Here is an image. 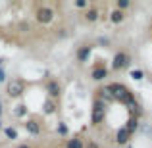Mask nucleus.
<instances>
[{
    "label": "nucleus",
    "mask_w": 152,
    "mask_h": 148,
    "mask_svg": "<svg viewBox=\"0 0 152 148\" xmlns=\"http://www.w3.org/2000/svg\"><path fill=\"white\" fill-rule=\"evenodd\" d=\"M27 90V83L21 77H14L10 81H6V94L10 98H21Z\"/></svg>",
    "instance_id": "nucleus-1"
},
{
    "label": "nucleus",
    "mask_w": 152,
    "mask_h": 148,
    "mask_svg": "<svg viewBox=\"0 0 152 148\" xmlns=\"http://www.w3.org/2000/svg\"><path fill=\"white\" fill-rule=\"evenodd\" d=\"M106 108L108 106L98 98L93 102V114H91V125L93 127H98L104 121V117H106Z\"/></svg>",
    "instance_id": "nucleus-2"
},
{
    "label": "nucleus",
    "mask_w": 152,
    "mask_h": 148,
    "mask_svg": "<svg viewBox=\"0 0 152 148\" xmlns=\"http://www.w3.org/2000/svg\"><path fill=\"white\" fill-rule=\"evenodd\" d=\"M129 66H131V56L127 54V52H123V50L115 52L114 58H112V69L121 71V69H127Z\"/></svg>",
    "instance_id": "nucleus-3"
},
{
    "label": "nucleus",
    "mask_w": 152,
    "mask_h": 148,
    "mask_svg": "<svg viewBox=\"0 0 152 148\" xmlns=\"http://www.w3.org/2000/svg\"><path fill=\"white\" fill-rule=\"evenodd\" d=\"M54 10H52L50 6H41L37 12H35V17H37L39 23H42V25H48V23L54 21Z\"/></svg>",
    "instance_id": "nucleus-4"
},
{
    "label": "nucleus",
    "mask_w": 152,
    "mask_h": 148,
    "mask_svg": "<svg viewBox=\"0 0 152 148\" xmlns=\"http://www.w3.org/2000/svg\"><path fill=\"white\" fill-rule=\"evenodd\" d=\"M45 90H46V94H48V98L58 100L60 94H62V85L58 83V79H48L46 85H45Z\"/></svg>",
    "instance_id": "nucleus-5"
},
{
    "label": "nucleus",
    "mask_w": 152,
    "mask_h": 148,
    "mask_svg": "<svg viewBox=\"0 0 152 148\" xmlns=\"http://www.w3.org/2000/svg\"><path fill=\"white\" fill-rule=\"evenodd\" d=\"M106 77H110V69H108L104 63H96L91 71V79L94 83H100V81H106Z\"/></svg>",
    "instance_id": "nucleus-6"
},
{
    "label": "nucleus",
    "mask_w": 152,
    "mask_h": 148,
    "mask_svg": "<svg viewBox=\"0 0 152 148\" xmlns=\"http://www.w3.org/2000/svg\"><path fill=\"white\" fill-rule=\"evenodd\" d=\"M93 50L94 46L93 44H81L77 48V52H75V58H77L79 63H87L91 60V56H93Z\"/></svg>",
    "instance_id": "nucleus-7"
},
{
    "label": "nucleus",
    "mask_w": 152,
    "mask_h": 148,
    "mask_svg": "<svg viewBox=\"0 0 152 148\" xmlns=\"http://www.w3.org/2000/svg\"><path fill=\"white\" fill-rule=\"evenodd\" d=\"M23 127H25V131H27L29 135H33V137L41 135V123H39L37 119H25Z\"/></svg>",
    "instance_id": "nucleus-8"
},
{
    "label": "nucleus",
    "mask_w": 152,
    "mask_h": 148,
    "mask_svg": "<svg viewBox=\"0 0 152 148\" xmlns=\"http://www.w3.org/2000/svg\"><path fill=\"white\" fill-rule=\"evenodd\" d=\"M129 141H131V135L125 131V127H119V129L115 131V142L119 144V148L127 146V144H129Z\"/></svg>",
    "instance_id": "nucleus-9"
},
{
    "label": "nucleus",
    "mask_w": 152,
    "mask_h": 148,
    "mask_svg": "<svg viewBox=\"0 0 152 148\" xmlns=\"http://www.w3.org/2000/svg\"><path fill=\"white\" fill-rule=\"evenodd\" d=\"M56 112H58V102L52 98H46L45 102H42V114L45 115H54Z\"/></svg>",
    "instance_id": "nucleus-10"
},
{
    "label": "nucleus",
    "mask_w": 152,
    "mask_h": 148,
    "mask_svg": "<svg viewBox=\"0 0 152 148\" xmlns=\"http://www.w3.org/2000/svg\"><path fill=\"white\" fill-rule=\"evenodd\" d=\"M123 127H125V131L131 135V137H133V133L139 129V117H135V115L129 114V119H127V123H125Z\"/></svg>",
    "instance_id": "nucleus-11"
},
{
    "label": "nucleus",
    "mask_w": 152,
    "mask_h": 148,
    "mask_svg": "<svg viewBox=\"0 0 152 148\" xmlns=\"http://www.w3.org/2000/svg\"><path fill=\"white\" fill-rule=\"evenodd\" d=\"M83 15H85V21H89V23H94V21L100 19V12L96 8H87V12Z\"/></svg>",
    "instance_id": "nucleus-12"
},
{
    "label": "nucleus",
    "mask_w": 152,
    "mask_h": 148,
    "mask_svg": "<svg viewBox=\"0 0 152 148\" xmlns=\"http://www.w3.org/2000/svg\"><path fill=\"white\" fill-rule=\"evenodd\" d=\"M2 133H4V137H6L8 141H18V139H19V133H18V129H15V127H12V125H8V127H2Z\"/></svg>",
    "instance_id": "nucleus-13"
},
{
    "label": "nucleus",
    "mask_w": 152,
    "mask_h": 148,
    "mask_svg": "<svg viewBox=\"0 0 152 148\" xmlns=\"http://www.w3.org/2000/svg\"><path fill=\"white\" fill-rule=\"evenodd\" d=\"M110 21L114 23V25H119V23L125 21V14H123V12H119V10H114L110 14Z\"/></svg>",
    "instance_id": "nucleus-14"
},
{
    "label": "nucleus",
    "mask_w": 152,
    "mask_h": 148,
    "mask_svg": "<svg viewBox=\"0 0 152 148\" xmlns=\"http://www.w3.org/2000/svg\"><path fill=\"white\" fill-rule=\"evenodd\" d=\"M66 148H85V142H83L81 137H73L66 141Z\"/></svg>",
    "instance_id": "nucleus-15"
},
{
    "label": "nucleus",
    "mask_w": 152,
    "mask_h": 148,
    "mask_svg": "<svg viewBox=\"0 0 152 148\" xmlns=\"http://www.w3.org/2000/svg\"><path fill=\"white\" fill-rule=\"evenodd\" d=\"M129 77L133 79V81H142V79H145V71H142L141 67H135V69L129 71Z\"/></svg>",
    "instance_id": "nucleus-16"
},
{
    "label": "nucleus",
    "mask_w": 152,
    "mask_h": 148,
    "mask_svg": "<svg viewBox=\"0 0 152 148\" xmlns=\"http://www.w3.org/2000/svg\"><path fill=\"white\" fill-rule=\"evenodd\" d=\"M14 115L15 117H25L27 115V106L25 104H18V106L14 108Z\"/></svg>",
    "instance_id": "nucleus-17"
},
{
    "label": "nucleus",
    "mask_w": 152,
    "mask_h": 148,
    "mask_svg": "<svg viewBox=\"0 0 152 148\" xmlns=\"http://www.w3.org/2000/svg\"><path fill=\"white\" fill-rule=\"evenodd\" d=\"M56 133H58L60 137H67V135H69V129H67V125L64 121H60L58 125H56Z\"/></svg>",
    "instance_id": "nucleus-18"
},
{
    "label": "nucleus",
    "mask_w": 152,
    "mask_h": 148,
    "mask_svg": "<svg viewBox=\"0 0 152 148\" xmlns=\"http://www.w3.org/2000/svg\"><path fill=\"white\" fill-rule=\"evenodd\" d=\"M127 8H131V2H129V0H118V2H115V10L123 12V14H125Z\"/></svg>",
    "instance_id": "nucleus-19"
},
{
    "label": "nucleus",
    "mask_w": 152,
    "mask_h": 148,
    "mask_svg": "<svg viewBox=\"0 0 152 148\" xmlns=\"http://www.w3.org/2000/svg\"><path fill=\"white\" fill-rule=\"evenodd\" d=\"M73 6L79 8V10H85V8H89V0H75Z\"/></svg>",
    "instance_id": "nucleus-20"
},
{
    "label": "nucleus",
    "mask_w": 152,
    "mask_h": 148,
    "mask_svg": "<svg viewBox=\"0 0 152 148\" xmlns=\"http://www.w3.org/2000/svg\"><path fill=\"white\" fill-rule=\"evenodd\" d=\"M98 44L100 46H110V39L108 37H98Z\"/></svg>",
    "instance_id": "nucleus-21"
},
{
    "label": "nucleus",
    "mask_w": 152,
    "mask_h": 148,
    "mask_svg": "<svg viewBox=\"0 0 152 148\" xmlns=\"http://www.w3.org/2000/svg\"><path fill=\"white\" fill-rule=\"evenodd\" d=\"M8 81V77H6V69H4V67H0V85H2V83H6Z\"/></svg>",
    "instance_id": "nucleus-22"
},
{
    "label": "nucleus",
    "mask_w": 152,
    "mask_h": 148,
    "mask_svg": "<svg viewBox=\"0 0 152 148\" xmlns=\"http://www.w3.org/2000/svg\"><path fill=\"white\" fill-rule=\"evenodd\" d=\"M85 148H100V146H98V144H96L94 141H89V142L85 144Z\"/></svg>",
    "instance_id": "nucleus-23"
},
{
    "label": "nucleus",
    "mask_w": 152,
    "mask_h": 148,
    "mask_svg": "<svg viewBox=\"0 0 152 148\" xmlns=\"http://www.w3.org/2000/svg\"><path fill=\"white\" fill-rule=\"evenodd\" d=\"M2 114H4V106H2V100H0V119H2Z\"/></svg>",
    "instance_id": "nucleus-24"
},
{
    "label": "nucleus",
    "mask_w": 152,
    "mask_h": 148,
    "mask_svg": "<svg viewBox=\"0 0 152 148\" xmlns=\"http://www.w3.org/2000/svg\"><path fill=\"white\" fill-rule=\"evenodd\" d=\"M15 148H31L29 144H19V146H15Z\"/></svg>",
    "instance_id": "nucleus-25"
},
{
    "label": "nucleus",
    "mask_w": 152,
    "mask_h": 148,
    "mask_svg": "<svg viewBox=\"0 0 152 148\" xmlns=\"http://www.w3.org/2000/svg\"><path fill=\"white\" fill-rule=\"evenodd\" d=\"M0 131H2V119H0Z\"/></svg>",
    "instance_id": "nucleus-26"
},
{
    "label": "nucleus",
    "mask_w": 152,
    "mask_h": 148,
    "mask_svg": "<svg viewBox=\"0 0 152 148\" xmlns=\"http://www.w3.org/2000/svg\"><path fill=\"white\" fill-rule=\"evenodd\" d=\"M127 148H131V146H129V144H127Z\"/></svg>",
    "instance_id": "nucleus-27"
}]
</instances>
